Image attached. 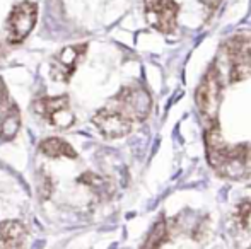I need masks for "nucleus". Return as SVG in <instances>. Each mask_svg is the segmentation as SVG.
Instances as JSON below:
<instances>
[{
  "label": "nucleus",
  "mask_w": 251,
  "mask_h": 249,
  "mask_svg": "<svg viewBox=\"0 0 251 249\" xmlns=\"http://www.w3.org/2000/svg\"><path fill=\"white\" fill-rule=\"evenodd\" d=\"M146 16L152 27L161 33H171L176 27V14L179 7L175 0H144Z\"/></svg>",
  "instance_id": "6"
},
{
  "label": "nucleus",
  "mask_w": 251,
  "mask_h": 249,
  "mask_svg": "<svg viewBox=\"0 0 251 249\" xmlns=\"http://www.w3.org/2000/svg\"><path fill=\"white\" fill-rule=\"evenodd\" d=\"M3 57V48H2V45H0V58Z\"/></svg>",
  "instance_id": "15"
},
{
  "label": "nucleus",
  "mask_w": 251,
  "mask_h": 249,
  "mask_svg": "<svg viewBox=\"0 0 251 249\" xmlns=\"http://www.w3.org/2000/svg\"><path fill=\"white\" fill-rule=\"evenodd\" d=\"M5 101H7V89H5V84H3V80L0 79V106H2Z\"/></svg>",
  "instance_id": "14"
},
{
  "label": "nucleus",
  "mask_w": 251,
  "mask_h": 249,
  "mask_svg": "<svg viewBox=\"0 0 251 249\" xmlns=\"http://www.w3.org/2000/svg\"><path fill=\"white\" fill-rule=\"evenodd\" d=\"M26 236V227L19 220H3V222H0V244L24 248Z\"/></svg>",
  "instance_id": "8"
},
{
  "label": "nucleus",
  "mask_w": 251,
  "mask_h": 249,
  "mask_svg": "<svg viewBox=\"0 0 251 249\" xmlns=\"http://www.w3.org/2000/svg\"><path fill=\"white\" fill-rule=\"evenodd\" d=\"M93 123L106 138H122L128 135L133 128V121L111 104L96 111V114L93 116Z\"/></svg>",
  "instance_id": "4"
},
{
  "label": "nucleus",
  "mask_w": 251,
  "mask_h": 249,
  "mask_svg": "<svg viewBox=\"0 0 251 249\" xmlns=\"http://www.w3.org/2000/svg\"><path fill=\"white\" fill-rule=\"evenodd\" d=\"M87 51V45H70L60 50L51 60V77L60 82H69L74 75L77 65L82 62L84 55Z\"/></svg>",
  "instance_id": "5"
},
{
  "label": "nucleus",
  "mask_w": 251,
  "mask_h": 249,
  "mask_svg": "<svg viewBox=\"0 0 251 249\" xmlns=\"http://www.w3.org/2000/svg\"><path fill=\"white\" fill-rule=\"evenodd\" d=\"M21 128V111L17 104H9L3 114L0 116V140H10L16 138L17 132Z\"/></svg>",
  "instance_id": "9"
},
{
  "label": "nucleus",
  "mask_w": 251,
  "mask_h": 249,
  "mask_svg": "<svg viewBox=\"0 0 251 249\" xmlns=\"http://www.w3.org/2000/svg\"><path fill=\"white\" fill-rule=\"evenodd\" d=\"M250 217H251V200L246 198L241 203H238L232 212V220L239 229H246L250 224Z\"/></svg>",
  "instance_id": "13"
},
{
  "label": "nucleus",
  "mask_w": 251,
  "mask_h": 249,
  "mask_svg": "<svg viewBox=\"0 0 251 249\" xmlns=\"http://www.w3.org/2000/svg\"><path fill=\"white\" fill-rule=\"evenodd\" d=\"M77 181H79L80 184H84V186H87L89 189H93V191L96 193V195H100L101 198H108V196L113 193V186L109 184V181L106 180V178L98 176V174L86 173V174H82Z\"/></svg>",
  "instance_id": "12"
},
{
  "label": "nucleus",
  "mask_w": 251,
  "mask_h": 249,
  "mask_svg": "<svg viewBox=\"0 0 251 249\" xmlns=\"http://www.w3.org/2000/svg\"><path fill=\"white\" fill-rule=\"evenodd\" d=\"M109 104L126 114L133 123H139L149 116L152 99L151 94L142 86H126L113 97Z\"/></svg>",
  "instance_id": "2"
},
{
  "label": "nucleus",
  "mask_w": 251,
  "mask_h": 249,
  "mask_svg": "<svg viewBox=\"0 0 251 249\" xmlns=\"http://www.w3.org/2000/svg\"><path fill=\"white\" fill-rule=\"evenodd\" d=\"M69 96L62 94V96H48V97H41V99H36L33 104V111L36 114H40L41 118L48 120L55 111L62 110V108H69Z\"/></svg>",
  "instance_id": "11"
},
{
  "label": "nucleus",
  "mask_w": 251,
  "mask_h": 249,
  "mask_svg": "<svg viewBox=\"0 0 251 249\" xmlns=\"http://www.w3.org/2000/svg\"><path fill=\"white\" fill-rule=\"evenodd\" d=\"M38 21V5L31 0H23L16 3L7 17L5 29H7V43L9 45H21Z\"/></svg>",
  "instance_id": "3"
},
{
  "label": "nucleus",
  "mask_w": 251,
  "mask_h": 249,
  "mask_svg": "<svg viewBox=\"0 0 251 249\" xmlns=\"http://www.w3.org/2000/svg\"><path fill=\"white\" fill-rule=\"evenodd\" d=\"M169 234H171V224H169L164 217H161V219L151 227L149 234H147V237L144 239L140 249H161L162 244L169 239Z\"/></svg>",
  "instance_id": "10"
},
{
  "label": "nucleus",
  "mask_w": 251,
  "mask_h": 249,
  "mask_svg": "<svg viewBox=\"0 0 251 249\" xmlns=\"http://www.w3.org/2000/svg\"><path fill=\"white\" fill-rule=\"evenodd\" d=\"M38 150L43 156L51 157V159H56V157L75 159L77 157V152L74 150V147L69 142H65V140L58 138V136H48V138L41 140L40 145H38Z\"/></svg>",
  "instance_id": "7"
},
{
  "label": "nucleus",
  "mask_w": 251,
  "mask_h": 249,
  "mask_svg": "<svg viewBox=\"0 0 251 249\" xmlns=\"http://www.w3.org/2000/svg\"><path fill=\"white\" fill-rule=\"evenodd\" d=\"M221 94H222V82H221V72L215 65L208 68L205 77L201 79L200 86L197 87L195 92V103L199 106L200 113L208 120V125L217 123V111L221 104Z\"/></svg>",
  "instance_id": "1"
}]
</instances>
